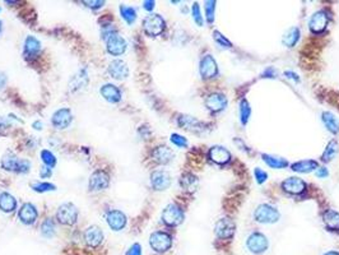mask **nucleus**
<instances>
[{"label":"nucleus","mask_w":339,"mask_h":255,"mask_svg":"<svg viewBox=\"0 0 339 255\" xmlns=\"http://www.w3.org/2000/svg\"><path fill=\"white\" fill-rule=\"evenodd\" d=\"M143 29L151 37L162 35L166 29L165 19L162 18L159 14H151L143 21Z\"/></svg>","instance_id":"1"},{"label":"nucleus","mask_w":339,"mask_h":255,"mask_svg":"<svg viewBox=\"0 0 339 255\" xmlns=\"http://www.w3.org/2000/svg\"><path fill=\"white\" fill-rule=\"evenodd\" d=\"M78 208L72 203L61 204L56 212V220L65 226H73L78 221Z\"/></svg>","instance_id":"2"},{"label":"nucleus","mask_w":339,"mask_h":255,"mask_svg":"<svg viewBox=\"0 0 339 255\" xmlns=\"http://www.w3.org/2000/svg\"><path fill=\"white\" fill-rule=\"evenodd\" d=\"M162 221L170 227H176L184 221V210L178 204H168L162 212Z\"/></svg>","instance_id":"3"},{"label":"nucleus","mask_w":339,"mask_h":255,"mask_svg":"<svg viewBox=\"0 0 339 255\" xmlns=\"http://www.w3.org/2000/svg\"><path fill=\"white\" fill-rule=\"evenodd\" d=\"M149 245L156 253H166L172 246V237L167 232L156 231L149 237Z\"/></svg>","instance_id":"4"},{"label":"nucleus","mask_w":339,"mask_h":255,"mask_svg":"<svg viewBox=\"0 0 339 255\" xmlns=\"http://www.w3.org/2000/svg\"><path fill=\"white\" fill-rule=\"evenodd\" d=\"M106 41V50L112 56H120L127 51L128 44L125 38L120 36L119 33H112L105 40Z\"/></svg>","instance_id":"5"},{"label":"nucleus","mask_w":339,"mask_h":255,"mask_svg":"<svg viewBox=\"0 0 339 255\" xmlns=\"http://www.w3.org/2000/svg\"><path fill=\"white\" fill-rule=\"evenodd\" d=\"M254 217L260 223H276L279 220V212L269 204H260L255 209Z\"/></svg>","instance_id":"6"},{"label":"nucleus","mask_w":339,"mask_h":255,"mask_svg":"<svg viewBox=\"0 0 339 255\" xmlns=\"http://www.w3.org/2000/svg\"><path fill=\"white\" fill-rule=\"evenodd\" d=\"M110 185V175L105 170H97L89 176L88 189L89 191H101L108 188Z\"/></svg>","instance_id":"7"},{"label":"nucleus","mask_w":339,"mask_h":255,"mask_svg":"<svg viewBox=\"0 0 339 255\" xmlns=\"http://www.w3.org/2000/svg\"><path fill=\"white\" fill-rule=\"evenodd\" d=\"M246 245L249 248L251 253L254 254H261L268 249L269 246V242H268V239L263 233L260 232H253L249 237H247Z\"/></svg>","instance_id":"8"},{"label":"nucleus","mask_w":339,"mask_h":255,"mask_svg":"<svg viewBox=\"0 0 339 255\" xmlns=\"http://www.w3.org/2000/svg\"><path fill=\"white\" fill-rule=\"evenodd\" d=\"M199 72L204 79H212L218 74V65L212 55H206L202 57L199 64Z\"/></svg>","instance_id":"9"},{"label":"nucleus","mask_w":339,"mask_h":255,"mask_svg":"<svg viewBox=\"0 0 339 255\" xmlns=\"http://www.w3.org/2000/svg\"><path fill=\"white\" fill-rule=\"evenodd\" d=\"M72 120H73V115L70 108L63 107L59 108L57 111L54 112L52 115V119H51V123L56 129L59 130H63V129H67L69 128V125L72 124Z\"/></svg>","instance_id":"10"},{"label":"nucleus","mask_w":339,"mask_h":255,"mask_svg":"<svg viewBox=\"0 0 339 255\" xmlns=\"http://www.w3.org/2000/svg\"><path fill=\"white\" fill-rule=\"evenodd\" d=\"M151 184H152V188L155 190H166L171 185V176L167 171H163V170L153 171L152 175H151Z\"/></svg>","instance_id":"11"},{"label":"nucleus","mask_w":339,"mask_h":255,"mask_svg":"<svg viewBox=\"0 0 339 255\" xmlns=\"http://www.w3.org/2000/svg\"><path fill=\"white\" fill-rule=\"evenodd\" d=\"M106 222L110 226V229L114 231H121L124 227L127 226V216L124 212L119 209H111L106 213Z\"/></svg>","instance_id":"12"},{"label":"nucleus","mask_w":339,"mask_h":255,"mask_svg":"<svg viewBox=\"0 0 339 255\" xmlns=\"http://www.w3.org/2000/svg\"><path fill=\"white\" fill-rule=\"evenodd\" d=\"M178 124L183 129H186V130L193 131V133H200V131H204L207 129V125L204 123L193 118V116H189V115H180L178 119Z\"/></svg>","instance_id":"13"},{"label":"nucleus","mask_w":339,"mask_h":255,"mask_svg":"<svg viewBox=\"0 0 339 255\" xmlns=\"http://www.w3.org/2000/svg\"><path fill=\"white\" fill-rule=\"evenodd\" d=\"M328 22H329L328 13L325 10H319V12L313 14V17L310 18V22H309V26H310V29L314 33H321L328 27Z\"/></svg>","instance_id":"14"},{"label":"nucleus","mask_w":339,"mask_h":255,"mask_svg":"<svg viewBox=\"0 0 339 255\" xmlns=\"http://www.w3.org/2000/svg\"><path fill=\"white\" fill-rule=\"evenodd\" d=\"M107 72L114 79L117 80L125 79V78L129 76V68H128V64L124 60H120V59L112 60L111 63L108 64Z\"/></svg>","instance_id":"15"},{"label":"nucleus","mask_w":339,"mask_h":255,"mask_svg":"<svg viewBox=\"0 0 339 255\" xmlns=\"http://www.w3.org/2000/svg\"><path fill=\"white\" fill-rule=\"evenodd\" d=\"M38 212L37 208L32 203H25L22 207L19 208L18 218L19 221L25 225H33L37 221Z\"/></svg>","instance_id":"16"},{"label":"nucleus","mask_w":339,"mask_h":255,"mask_svg":"<svg viewBox=\"0 0 339 255\" xmlns=\"http://www.w3.org/2000/svg\"><path fill=\"white\" fill-rule=\"evenodd\" d=\"M206 106L212 112L223 111L227 107V97L222 93H212L207 97Z\"/></svg>","instance_id":"17"},{"label":"nucleus","mask_w":339,"mask_h":255,"mask_svg":"<svg viewBox=\"0 0 339 255\" xmlns=\"http://www.w3.org/2000/svg\"><path fill=\"white\" fill-rule=\"evenodd\" d=\"M235 222L230 218H221L216 223V235L221 239H231L235 233Z\"/></svg>","instance_id":"18"},{"label":"nucleus","mask_w":339,"mask_h":255,"mask_svg":"<svg viewBox=\"0 0 339 255\" xmlns=\"http://www.w3.org/2000/svg\"><path fill=\"white\" fill-rule=\"evenodd\" d=\"M84 241L91 248H97L104 241V232L99 226H89L84 231Z\"/></svg>","instance_id":"19"},{"label":"nucleus","mask_w":339,"mask_h":255,"mask_svg":"<svg viewBox=\"0 0 339 255\" xmlns=\"http://www.w3.org/2000/svg\"><path fill=\"white\" fill-rule=\"evenodd\" d=\"M151 156H152V159L155 162L159 163V165H167L174 159V152L167 146H159L156 147L155 150L152 151Z\"/></svg>","instance_id":"20"},{"label":"nucleus","mask_w":339,"mask_h":255,"mask_svg":"<svg viewBox=\"0 0 339 255\" xmlns=\"http://www.w3.org/2000/svg\"><path fill=\"white\" fill-rule=\"evenodd\" d=\"M283 190L289 193V194L298 195L302 194L306 190V182L302 178H288L282 182Z\"/></svg>","instance_id":"21"},{"label":"nucleus","mask_w":339,"mask_h":255,"mask_svg":"<svg viewBox=\"0 0 339 255\" xmlns=\"http://www.w3.org/2000/svg\"><path fill=\"white\" fill-rule=\"evenodd\" d=\"M208 156H209L210 161H213L217 165H225L231 159V153L222 146L212 147L208 152Z\"/></svg>","instance_id":"22"},{"label":"nucleus","mask_w":339,"mask_h":255,"mask_svg":"<svg viewBox=\"0 0 339 255\" xmlns=\"http://www.w3.org/2000/svg\"><path fill=\"white\" fill-rule=\"evenodd\" d=\"M100 93L106 101L111 102V103H117V102L121 101V91L111 83H107L105 86H102L101 89H100Z\"/></svg>","instance_id":"23"},{"label":"nucleus","mask_w":339,"mask_h":255,"mask_svg":"<svg viewBox=\"0 0 339 255\" xmlns=\"http://www.w3.org/2000/svg\"><path fill=\"white\" fill-rule=\"evenodd\" d=\"M87 84H88V73H87L86 68H83L70 79L69 89L72 92H77V91L84 88Z\"/></svg>","instance_id":"24"},{"label":"nucleus","mask_w":339,"mask_h":255,"mask_svg":"<svg viewBox=\"0 0 339 255\" xmlns=\"http://www.w3.org/2000/svg\"><path fill=\"white\" fill-rule=\"evenodd\" d=\"M17 209V201L12 194L3 191L0 193V210L4 213H12Z\"/></svg>","instance_id":"25"},{"label":"nucleus","mask_w":339,"mask_h":255,"mask_svg":"<svg viewBox=\"0 0 339 255\" xmlns=\"http://www.w3.org/2000/svg\"><path fill=\"white\" fill-rule=\"evenodd\" d=\"M41 51V42L33 36H28L25 41V55L27 57H32L38 55Z\"/></svg>","instance_id":"26"},{"label":"nucleus","mask_w":339,"mask_h":255,"mask_svg":"<svg viewBox=\"0 0 339 255\" xmlns=\"http://www.w3.org/2000/svg\"><path fill=\"white\" fill-rule=\"evenodd\" d=\"M325 226L332 231H339V213L333 209H328L323 213Z\"/></svg>","instance_id":"27"},{"label":"nucleus","mask_w":339,"mask_h":255,"mask_svg":"<svg viewBox=\"0 0 339 255\" xmlns=\"http://www.w3.org/2000/svg\"><path fill=\"white\" fill-rule=\"evenodd\" d=\"M291 167L293 171L306 174V172H311L319 169V163L316 161H314V159H304V161H298V162L293 163Z\"/></svg>","instance_id":"28"},{"label":"nucleus","mask_w":339,"mask_h":255,"mask_svg":"<svg viewBox=\"0 0 339 255\" xmlns=\"http://www.w3.org/2000/svg\"><path fill=\"white\" fill-rule=\"evenodd\" d=\"M180 185L187 193H194L198 188V178L193 174H184L180 178Z\"/></svg>","instance_id":"29"},{"label":"nucleus","mask_w":339,"mask_h":255,"mask_svg":"<svg viewBox=\"0 0 339 255\" xmlns=\"http://www.w3.org/2000/svg\"><path fill=\"white\" fill-rule=\"evenodd\" d=\"M19 161H21V158H18L16 154H13V153H6L5 156H3V158H1V167H3L5 171L17 172Z\"/></svg>","instance_id":"30"},{"label":"nucleus","mask_w":339,"mask_h":255,"mask_svg":"<svg viewBox=\"0 0 339 255\" xmlns=\"http://www.w3.org/2000/svg\"><path fill=\"white\" fill-rule=\"evenodd\" d=\"M300 40V29L297 27H292L286 32L282 38V44L287 48H293Z\"/></svg>","instance_id":"31"},{"label":"nucleus","mask_w":339,"mask_h":255,"mask_svg":"<svg viewBox=\"0 0 339 255\" xmlns=\"http://www.w3.org/2000/svg\"><path fill=\"white\" fill-rule=\"evenodd\" d=\"M321 118H323L324 125L327 127V129L330 131V133H333V134L338 133L339 131V121H338V119H337L336 116L332 114V112H329V111L323 112Z\"/></svg>","instance_id":"32"},{"label":"nucleus","mask_w":339,"mask_h":255,"mask_svg":"<svg viewBox=\"0 0 339 255\" xmlns=\"http://www.w3.org/2000/svg\"><path fill=\"white\" fill-rule=\"evenodd\" d=\"M261 157H263L264 162L272 169H285V167L288 166V161L282 158V157H274L270 156V154H265V153H263Z\"/></svg>","instance_id":"33"},{"label":"nucleus","mask_w":339,"mask_h":255,"mask_svg":"<svg viewBox=\"0 0 339 255\" xmlns=\"http://www.w3.org/2000/svg\"><path fill=\"white\" fill-rule=\"evenodd\" d=\"M338 150H339L338 142L334 139L330 140L329 143H328L327 148H325V151H324L323 156H321V161H323V162H329V161H332V159L337 156Z\"/></svg>","instance_id":"34"},{"label":"nucleus","mask_w":339,"mask_h":255,"mask_svg":"<svg viewBox=\"0 0 339 255\" xmlns=\"http://www.w3.org/2000/svg\"><path fill=\"white\" fill-rule=\"evenodd\" d=\"M120 16L128 25H133L136 19V10L133 6L120 5Z\"/></svg>","instance_id":"35"},{"label":"nucleus","mask_w":339,"mask_h":255,"mask_svg":"<svg viewBox=\"0 0 339 255\" xmlns=\"http://www.w3.org/2000/svg\"><path fill=\"white\" fill-rule=\"evenodd\" d=\"M251 108L250 103L247 102V100H241L240 102V120L242 125H246L249 118H250Z\"/></svg>","instance_id":"36"},{"label":"nucleus","mask_w":339,"mask_h":255,"mask_svg":"<svg viewBox=\"0 0 339 255\" xmlns=\"http://www.w3.org/2000/svg\"><path fill=\"white\" fill-rule=\"evenodd\" d=\"M41 233L45 237H52L55 235V223L51 218H46L41 225Z\"/></svg>","instance_id":"37"},{"label":"nucleus","mask_w":339,"mask_h":255,"mask_svg":"<svg viewBox=\"0 0 339 255\" xmlns=\"http://www.w3.org/2000/svg\"><path fill=\"white\" fill-rule=\"evenodd\" d=\"M41 159L42 162L45 163V166H48L50 169H52L55 165H56V157L52 152H50L49 150H42L41 151Z\"/></svg>","instance_id":"38"},{"label":"nucleus","mask_w":339,"mask_h":255,"mask_svg":"<svg viewBox=\"0 0 339 255\" xmlns=\"http://www.w3.org/2000/svg\"><path fill=\"white\" fill-rule=\"evenodd\" d=\"M32 189L37 193H46V191H54L56 190V186L50 182H35L32 184Z\"/></svg>","instance_id":"39"},{"label":"nucleus","mask_w":339,"mask_h":255,"mask_svg":"<svg viewBox=\"0 0 339 255\" xmlns=\"http://www.w3.org/2000/svg\"><path fill=\"white\" fill-rule=\"evenodd\" d=\"M214 12H216V1H213V0L206 1L207 22L213 23V21H214Z\"/></svg>","instance_id":"40"},{"label":"nucleus","mask_w":339,"mask_h":255,"mask_svg":"<svg viewBox=\"0 0 339 255\" xmlns=\"http://www.w3.org/2000/svg\"><path fill=\"white\" fill-rule=\"evenodd\" d=\"M213 38H214V41L217 42V44L219 45V46H222V48H226V49H231L232 48V44L230 41H228L227 38L225 37V36L221 33V32L218 31H214L213 32Z\"/></svg>","instance_id":"41"},{"label":"nucleus","mask_w":339,"mask_h":255,"mask_svg":"<svg viewBox=\"0 0 339 255\" xmlns=\"http://www.w3.org/2000/svg\"><path fill=\"white\" fill-rule=\"evenodd\" d=\"M191 13H193V18H194V21H195V23H197L198 26H203V17H202V14H200L199 4L198 3L193 4Z\"/></svg>","instance_id":"42"},{"label":"nucleus","mask_w":339,"mask_h":255,"mask_svg":"<svg viewBox=\"0 0 339 255\" xmlns=\"http://www.w3.org/2000/svg\"><path fill=\"white\" fill-rule=\"evenodd\" d=\"M171 142L175 144V146L180 147V148H185V147H187V139L183 137V135H180V134H172Z\"/></svg>","instance_id":"43"},{"label":"nucleus","mask_w":339,"mask_h":255,"mask_svg":"<svg viewBox=\"0 0 339 255\" xmlns=\"http://www.w3.org/2000/svg\"><path fill=\"white\" fill-rule=\"evenodd\" d=\"M31 169V162L28 159L26 158H21L18 165V170H17V174H27Z\"/></svg>","instance_id":"44"},{"label":"nucleus","mask_w":339,"mask_h":255,"mask_svg":"<svg viewBox=\"0 0 339 255\" xmlns=\"http://www.w3.org/2000/svg\"><path fill=\"white\" fill-rule=\"evenodd\" d=\"M254 174H255V178H257L258 184H263L266 178H268V174H266L265 171H263L261 169H255Z\"/></svg>","instance_id":"45"},{"label":"nucleus","mask_w":339,"mask_h":255,"mask_svg":"<svg viewBox=\"0 0 339 255\" xmlns=\"http://www.w3.org/2000/svg\"><path fill=\"white\" fill-rule=\"evenodd\" d=\"M83 4L87 6V8H91V9H100L104 6L105 1H101V0H96V1H83Z\"/></svg>","instance_id":"46"},{"label":"nucleus","mask_w":339,"mask_h":255,"mask_svg":"<svg viewBox=\"0 0 339 255\" xmlns=\"http://www.w3.org/2000/svg\"><path fill=\"white\" fill-rule=\"evenodd\" d=\"M125 255H142V246L139 244H133Z\"/></svg>","instance_id":"47"},{"label":"nucleus","mask_w":339,"mask_h":255,"mask_svg":"<svg viewBox=\"0 0 339 255\" xmlns=\"http://www.w3.org/2000/svg\"><path fill=\"white\" fill-rule=\"evenodd\" d=\"M277 76V70L273 67L268 68L263 73V78H276Z\"/></svg>","instance_id":"48"},{"label":"nucleus","mask_w":339,"mask_h":255,"mask_svg":"<svg viewBox=\"0 0 339 255\" xmlns=\"http://www.w3.org/2000/svg\"><path fill=\"white\" fill-rule=\"evenodd\" d=\"M51 169L50 167H48V166H44V167H41V171H40V175H41L42 178H50L51 176Z\"/></svg>","instance_id":"49"},{"label":"nucleus","mask_w":339,"mask_h":255,"mask_svg":"<svg viewBox=\"0 0 339 255\" xmlns=\"http://www.w3.org/2000/svg\"><path fill=\"white\" fill-rule=\"evenodd\" d=\"M316 175L317 178H327L328 175H329V171H328L325 167H319V169L316 170Z\"/></svg>","instance_id":"50"},{"label":"nucleus","mask_w":339,"mask_h":255,"mask_svg":"<svg viewBox=\"0 0 339 255\" xmlns=\"http://www.w3.org/2000/svg\"><path fill=\"white\" fill-rule=\"evenodd\" d=\"M155 4L156 3L153 1V0H146V1L143 3V8H144L146 10H148V12H151V10L155 8Z\"/></svg>","instance_id":"51"},{"label":"nucleus","mask_w":339,"mask_h":255,"mask_svg":"<svg viewBox=\"0 0 339 255\" xmlns=\"http://www.w3.org/2000/svg\"><path fill=\"white\" fill-rule=\"evenodd\" d=\"M285 74H286V76H287V78H289V79H293L295 82H298V80H300V78H298L297 74H295L293 72H286Z\"/></svg>","instance_id":"52"},{"label":"nucleus","mask_w":339,"mask_h":255,"mask_svg":"<svg viewBox=\"0 0 339 255\" xmlns=\"http://www.w3.org/2000/svg\"><path fill=\"white\" fill-rule=\"evenodd\" d=\"M6 83V76L3 73H0V88H3Z\"/></svg>","instance_id":"53"},{"label":"nucleus","mask_w":339,"mask_h":255,"mask_svg":"<svg viewBox=\"0 0 339 255\" xmlns=\"http://www.w3.org/2000/svg\"><path fill=\"white\" fill-rule=\"evenodd\" d=\"M33 128H35L36 130H41V129H42V123H41V121H35V123H33Z\"/></svg>","instance_id":"54"},{"label":"nucleus","mask_w":339,"mask_h":255,"mask_svg":"<svg viewBox=\"0 0 339 255\" xmlns=\"http://www.w3.org/2000/svg\"><path fill=\"white\" fill-rule=\"evenodd\" d=\"M6 127V123L3 120V119H0V131H1V129H4V128Z\"/></svg>","instance_id":"55"},{"label":"nucleus","mask_w":339,"mask_h":255,"mask_svg":"<svg viewBox=\"0 0 339 255\" xmlns=\"http://www.w3.org/2000/svg\"><path fill=\"white\" fill-rule=\"evenodd\" d=\"M324 255H339L338 252H329V253H325Z\"/></svg>","instance_id":"56"},{"label":"nucleus","mask_w":339,"mask_h":255,"mask_svg":"<svg viewBox=\"0 0 339 255\" xmlns=\"http://www.w3.org/2000/svg\"><path fill=\"white\" fill-rule=\"evenodd\" d=\"M0 32H1V21H0Z\"/></svg>","instance_id":"57"}]
</instances>
